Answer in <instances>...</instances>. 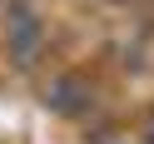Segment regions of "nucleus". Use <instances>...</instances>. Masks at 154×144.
<instances>
[{
    "label": "nucleus",
    "mask_w": 154,
    "mask_h": 144,
    "mask_svg": "<svg viewBox=\"0 0 154 144\" xmlns=\"http://www.w3.org/2000/svg\"><path fill=\"white\" fill-rule=\"evenodd\" d=\"M5 50H10L15 65H35V55L45 50V20L35 15L30 0H10L5 5Z\"/></svg>",
    "instance_id": "nucleus-1"
},
{
    "label": "nucleus",
    "mask_w": 154,
    "mask_h": 144,
    "mask_svg": "<svg viewBox=\"0 0 154 144\" xmlns=\"http://www.w3.org/2000/svg\"><path fill=\"white\" fill-rule=\"evenodd\" d=\"M94 100V90L80 80V75H55L50 84H45V104H50L55 114H85Z\"/></svg>",
    "instance_id": "nucleus-2"
}]
</instances>
